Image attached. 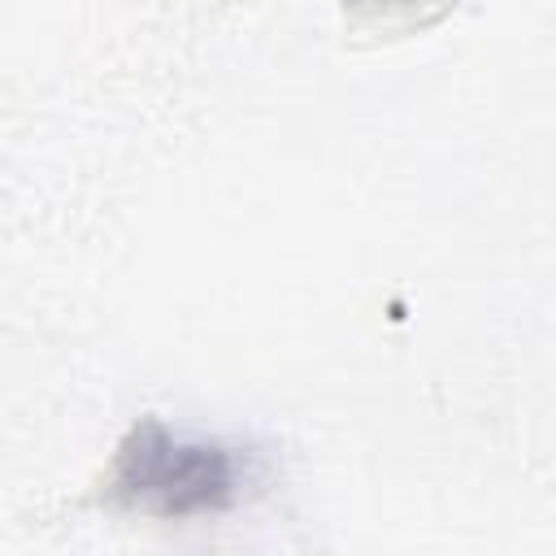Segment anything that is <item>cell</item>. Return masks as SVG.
I'll use <instances>...</instances> for the list:
<instances>
[{
	"mask_svg": "<svg viewBox=\"0 0 556 556\" xmlns=\"http://www.w3.org/2000/svg\"><path fill=\"white\" fill-rule=\"evenodd\" d=\"M117 491L161 517L222 513L239 495V460L213 439H182L143 426L122 447Z\"/></svg>",
	"mask_w": 556,
	"mask_h": 556,
	"instance_id": "1",
	"label": "cell"
}]
</instances>
